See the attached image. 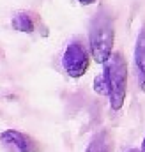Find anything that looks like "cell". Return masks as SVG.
Instances as JSON below:
<instances>
[{
	"mask_svg": "<svg viewBox=\"0 0 145 152\" xmlns=\"http://www.w3.org/2000/svg\"><path fill=\"white\" fill-rule=\"evenodd\" d=\"M103 67H105L103 76L108 88L110 106L113 112H119L122 110L127 94V62L120 53H113Z\"/></svg>",
	"mask_w": 145,
	"mask_h": 152,
	"instance_id": "2",
	"label": "cell"
},
{
	"mask_svg": "<svg viewBox=\"0 0 145 152\" xmlns=\"http://www.w3.org/2000/svg\"><path fill=\"white\" fill-rule=\"evenodd\" d=\"M60 62H62V69L66 71V75L72 80H78L89 71L90 58H89V53L83 48V44L71 42L64 50V55H62Z\"/></svg>",
	"mask_w": 145,
	"mask_h": 152,
	"instance_id": "3",
	"label": "cell"
},
{
	"mask_svg": "<svg viewBox=\"0 0 145 152\" xmlns=\"http://www.w3.org/2000/svg\"><path fill=\"white\" fill-rule=\"evenodd\" d=\"M127 152H142V151H138V149H129Z\"/></svg>",
	"mask_w": 145,
	"mask_h": 152,
	"instance_id": "11",
	"label": "cell"
},
{
	"mask_svg": "<svg viewBox=\"0 0 145 152\" xmlns=\"http://www.w3.org/2000/svg\"><path fill=\"white\" fill-rule=\"evenodd\" d=\"M11 27L16 30V32H23V34H32L36 30V20L30 12H25V11H20L12 16L11 20Z\"/></svg>",
	"mask_w": 145,
	"mask_h": 152,
	"instance_id": "6",
	"label": "cell"
},
{
	"mask_svg": "<svg viewBox=\"0 0 145 152\" xmlns=\"http://www.w3.org/2000/svg\"><path fill=\"white\" fill-rule=\"evenodd\" d=\"M113 41H115V28H113V20L110 18L108 12L99 11L89 28V48H90V57L94 58L96 64L105 66L113 55Z\"/></svg>",
	"mask_w": 145,
	"mask_h": 152,
	"instance_id": "1",
	"label": "cell"
},
{
	"mask_svg": "<svg viewBox=\"0 0 145 152\" xmlns=\"http://www.w3.org/2000/svg\"><path fill=\"white\" fill-rule=\"evenodd\" d=\"M142 152H145V138H144V142H142V149H140Z\"/></svg>",
	"mask_w": 145,
	"mask_h": 152,
	"instance_id": "10",
	"label": "cell"
},
{
	"mask_svg": "<svg viewBox=\"0 0 145 152\" xmlns=\"http://www.w3.org/2000/svg\"><path fill=\"white\" fill-rule=\"evenodd\" d=\"M94 90L101 96H108V88H106V81H105V76H97L94 78Z\"/></svg>",
	"mask_w": 145,
	"mask_h": 152,
	"instance_id": "8",
	"label": "cell"
},
{
	"mask_svg": "<svg viewBox=\"0 0 145 152\" xmlns=\"http://www.w3.org/2000/svg\"><path fill=\"white\" fill-rule=\"evenodd\" d=\"M135 66H136L140 90L145 94V25L140 28L136 42H135Z\"/></svg>",
	"mask_w": 145,
	"mask_h": 152,
	"instance_id": "5",
	"label": "cell"
},
{
	"mask_svg": "<svg viewBox=\"0 0 145 152\" xmlns=\"http://www.w3.org/2000/svg\"><path fill=\"white\" fill-rule=\"evenodd\" d=\"M85 152H111V138L106 131H99L90 143L87 145Z\"/></svg>",
	"mask_w": 145,
	"mask_h": 152,
	"instance_id": "7",
	"label": "cell"
},
{
	"mask_svg": "<svg viewBox=\"0 0 145 152\" xmlns=\"http://www.w3.org/2000/svg\"><path fill=\"white\" fill-rule=\"evenodd\" d=\"M97 0H78V4H81V5H92V4H96Z\"/></svg>",
	"mask_w": 145,
	"mask_h": 152,
	"instance_id": "9",
	"label": "cell"
},
{
	"mask_svg": "<svg viewBox=\"0 0 145 152\" xmlns=\"http://www.w3.org/2000/svg\"><path fill=\"white\" fill-rule=\"evenodd\" d=\"M0 143L9 152H37L39 145L29 134L18 129H5L0 133Z\"/></svg>",
	"mask_w": 145,
	"mask_h": 152,
	"instance_id": "4",
	"label": "cell"
}]
</instances>
